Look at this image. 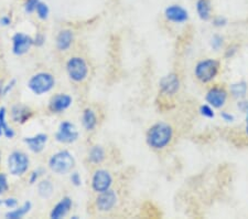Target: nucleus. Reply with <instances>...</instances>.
I'll use <instances>...</instances> for the list:
<instances>
[{
    "mask_svg": "<svg viewBox=\"0 0 248 219\" xmlns=\"http://www.w3.org/2000/svg\"><path fill=\"white\" fill-rule=\"evenodd\" d=\"M1 135H3V131H2L1 125H0V136H1Z\"/></svg>",
    "mask_w": 248,
    "mask_h": 219,
    "instance_id": "79ce46f5",
    "label": "nucleus"
},
{
    "mask_svg": "<svg viewBox=\"0 0 248 219\" xmlns=\"http://www.w3.org/2000/svg\"><path fill=\"white\" fill-rule=\"evenodd\" d=\"M35 11H37V15H38V17L40 19L46 20V19H47V17H49L50 9H49V7H47L46 3H45V2L40 1L38 3L37 9H35Z\"/></svg>",
    "mask_w": 248,
    "mask_h": 219,
    "instance_id": "a878e982",
    "label": "nucleus"
},
{
    "mask_svg": "<svg viewBox=\"0 0 248 219\" xmlns=\"http://www.w3.org/2000/svg\"><path fill=\"white\" fill-rule=\"evenodd\" d=\"M0 125L2 127L3 136L7 138H14L15 137V131L8 125L6 121V107H0Z\"/></svg>",
    "mask_w": 248,
    "mask_h": 219,
    "instance_id": "393cba45",
    "label": "nucleus"
},
{
    "mask_svg": "<svg viewBox=\"0 0 248 219\" xmlns=\"http://www.w3.org/2000/svg\"><path fill=\"white\" fill-rule=\"evenodd\" d=\"M74 35L71 30H62L60 31L57 37V48L60 51H66L69 50L72 43H73Z\"/></svg>",
    "mask_w": 248,
    "mask_h": 219,
    "instance_id": "a211bd4d",
    "label": "nucleus"
},
{
    "mask_svg": "<svg viewBox=\"0 0 248 219\" xmlns=\"http://www.w3.org/2000/svg\"><path fill=\"white\" fill-rule=\"evenodd\" d=\"M105 159V151L102 146L95 145L92 147L89 152V161L93 164H101Z\"/></svg>",
    "mask_w": 248,
    "mask_h": 219,
    "instance_id": "5701e85b",
    "label": "nucleus"
},
{
    "mask_svg": "<svg viewBox=\"0 0 248 219\" xmlns=\"http://www.w3.org/2000/svg\"><path fill=\"white\" fill-rule=\"evenodd\" d=\"M237 46H232V47H230L229 49H227L226 51H225V58L226 59H231V58H233L234 55L236 54V52H237Z\"/></svg>",
    "mask_w": 248,
    "mask_h": 219,
    "instance_id": "e433bc0d",
    "label": "nucleus"
},
{
    "mask_svg": "<svg viewBox=\"0 0 248 219\" xmlns=\"http://www.w3.org/2000/svg\"><path fill=\"white\" fill-rule=\"evenodd\" d=\"M75 166V159L69 151H60L49 159V167L52 172L59 175L70 173Z\"/></svg>",
    "mask_w": 248,
    "mask_h": 219,
    "instance_id": "f03ea898",
    "label": "nucleus"
},
{
    "mask_svg": "<svg viewBox=\"0 0 248 219\" xmlns=\"http://www.w3.org/2000/svg\"><path fill=\"white\" fill-rule=\"evenodd\" d=\"M116 202L117 195L111 189L98 193V196L96 197V207L99 212H109L116 206Z\"/></svg>",
    "mask_w": 248,
    "mask_h": 219,
    "instance_id": "9b49d317",
    "label": "nucleus"
},
{
    "mask_svg": "<svg viewBox=\"0 0 248 219\" xmlns=\"http://www.w3.org/2000/svg\"><path fill=\"white\" fill-rule=\"evenodd\" d=\"M197 13L200 19L203 21H209L212 18V5L210 0H198Z\"/></svg>",
    "mask_w": 248,
    "mask_h": 219,
    "instance_id": "6ab92c4d",
    "label": "nucleus"
},
{
    "mask_svg": "<svg viewBox=\"0 0 248 219\" xmlns=\"http://www.w3.org/2000/svg\"><path fill=\"white\" fill-rule=\"evenodd\" d=\"M246 134L248 135V124H247V126H246Z\"/></svg>",
    "mask_w": 248,
    "mask_h": 219,
    "instance_id": "c03bdc74",
    "label": "nucleus"
},
{
    "mask_svg": "<svg viewBox=\"0 0 248 219\" xmlns=\"http://www.w3.org/2000/svg\"><path fill=\"white\" fill-rule=\"evenodd\" d=\"M33 41H34V46L35 47H42L43 45H45V42H46L45 34H37V35H35L34 39H33Z\"/></svg>",
    "mask_w": 248,
    "mask_h": 219,
    "instance_id": "c9c22d12",
    "label": "nucleus"
},
{
    "mask_svg": "<svg viewBox=\"0 0 248 219\" xmlns=\"http://www.w3.org/2000/svg\"><path fill=\"white\" fill-rule=\"evenodd\" d=\"M66 72L72 81L82 82L87 78L89 67L84 59L73 57L66 62Z\"/></svg>",
    "mask_w": 248,
    "mask_h": 219,
    "instance_id": "39448f33",
    "label": "nucleus"
},
{
    "mask_svg": "<svg viewBox=\"0 0 248 219\" xmlns=\"http://www.w3.org/2000/svg\"><path fill=\"white\" fill-rule=\"evenodd\" d=\"M247 90H248L247 82L244 81V80L235 82L233 84L230 85V92L232 94V97L237 100H242L245 98L247 94Z\"/></svg>",
    "mask_w": 248,
    "mask_h": 219,
    "instance_id": "412c9836",
    "label": "nucleus"
},
{
    "mask_svg": "<svg viewBox=\"0 0 248 219\" xmlns=\"http://www.w3.org/2000/svg\"><path fill=\"white\" fill-rule=\"evenodd\" d=\"M23 142L26 143L30 151H32L33 153H41L45 150V146L47 142V135L40 133L34 135V136L23 138Z\"/></svg>",
    "mask_w": 248,
    "mask_h": 219,
    "instance_id": "dca6fc26",
    "label": "nucleus"
},
{
    "mask_svg": "<svg viewBox=\"0 0 248 219\" xmlns=\"http://www.w3.org/2000/svg\"><path fill=\"white\" fill-rule=\"evenodd\" d=\"M32 115H33V111L26 105L17 104L11 109V118H13L14 122L20 123V124H23V123L29 121Z\"/></svg>",
    "mask_w": 248,
    "mask_h": 219,
    "instance_id": "2eb2a0df",
    "label": "nucleus"
},
{
    "mask_svg": "<svg viewBox=\"0 0 248 219\" xmlns=\"http://www.w3.org/2000/svg\"><path fill=\"white\" fill-rule=\"evenodd\" d=\"M237 106L238 109L242 111V112L246 113L247 110H248V101H244V100H239L238 103H237Z\"/></svg>",
    "mask_w": 248,
    "mask_h": 219,
    "instance_id": "58836bf2",
    "label": "nucleus"
},
{
    "mask_svg": "<svg viewBox=\"0 0 248 219\" xmlns=\"http://www.w3.org/2000/svg\"><path fill=\"white\" fill-rule=\"evenodd\" d=\"M219 72V62L214 59H204L195 66L194 75L200 82L209 83L217 77Z\"/></svg>",
    "mask_w": 248,
    "mask_h": 219,
    "instance_id": "7ed1b4c3",
    "label": "nucleus"
},
{
    "mask_svg": "<svg viewBox=\"0 0 248 219\" xmlns=\"http://www.w3.org/2000/svg\"><path fill=\"white\" fill-rule=\"evenodd\" d=\"M17 84V80L13 79L10 82L7 83V85H3V91H2V97H6L8 95V93L11 92V90L14 89V87Z\"/></svg>",
    "mask_w": 248,
    "mask_h": 219,
    "instance_id": "2f4dec72",
    "label": "nucleus"
},
{
    "mask_svg": "<svg viewBox=\"0 0 248 219\" xmlns=\"http://www.w3.org/2000/svg\"><path fill=\"white\" fill-rule=\"evenodd\" d=\"M173 137V130L165 122H158L148 130L146 134V142L153 150L159 151L170 144Z\"/></svg>",
    "mask_w": 248,
    "mask_h": 219,
    "instance_id": "f257e3e1",
    "label": "nucleus"
},
{
    "mask_svg": "<svg viewBox=\"0 0 248 219\" xmlns=\"http://www.w3.org/2000/svg\"><path fill=\"white\" fill-rule=\"evenodd\" d=\"M221 118L224 119V121L229 122V123H232L235 119L233 114H231L229 112H225V111H223V112H221Z\"/></svg>",
    "mask_w": 248,
    "mask_h": 219,
    "instance_id": "4c0bfd02",
    "label": "nucleus"
},
{
    "mask_svg": "<svg viewBox=\"0 0 248 219\" xmlns=\"http://www.w3.org/2000/svg\"><path fill=\"white\" fill-rule=\"evenodd\" d=\"M55 85V79L53 75L47 72H39L32 75L28 81V87L31 92L37 95H42L50 92Z\"/></svg>",
    "mask_w": 248,
    "mask_h": 219,
    "instance_id": "20e7f679",
    "label": "nucleus"
},
{
    "mask_svg": "<svg viewBox=\"0 0 248 219\" xmlns=\"http://www.w3.org/2000/svg\"><path fill=\"white\" fill-rule=\"evenodd\" d=\"M160 92L166 95H174L180 89V80L175 73L167 74L160 79Z\"/></svg>",
    "mask_w": 248,
    "mask_h": 219,
    "instance_id": "f8f14e48",
    "label": "nucleus"
},
{
    "mask_svg": "<svg viewBox=\"0 0 248 219\" xmlns=\"http://www.w3.org/2000/svg\"><path fill=\"white\" fill-rule=\"evenodd\" d=\"M29 157L25 153L16 151L8 157V169L14 176H21L29 168Z\"/></svg>",
    "mask_w": 248,
    "mask_h": 219,
    "instance_id": "423d86ee",
    "label": "nucleus"
},
{
    "mask_svg": "<svg viewBox=\"0 0 248 219\" xmlns=\"http://www.w3.org/2000/svg\"><path fill=\"white\" fill-rule=\"evenodd\" d=\"M9 189V184H8L7 175L0 173V195L5 194Z\"/></svg>",
    "mask_w": 248,
    "mask_h": 219,
    "instance_id": "c85d7f7f",
    "label": "nucleus"
},
{
    "mask_svg": "<svg viewBox=\"0 0 248 219\" xmlns=\"http://www.w3.org/2000/svg\"><path fill=\"white\" fill-rule=\"evenodd\" d=\"M40 0H27L25 5V10L28 14L33 13V11H35V9H37V6Z\"/></svg>",
    "mask_w": 248,
    "mask_h": 219,
    "instance_id": "c756f323",
    "label": "nucleus"
},
{
    "mask_svg": "<svg viewBox=\"0 0 248 219\" xmlns=\"http://www.w3.org/2000/svg\"><path fill=\"white\" fill-rule=\"evenodd\" d=\"M165 17L170 22L185 23L189 20V13L181 6L172 5L166 8Z\"/></svg>",
    "mask_w": 248,
    "mask_h": 219,
    "instance_id": "ddd939ff",
    "label": "nucleus"
},
{
    "mask_svg": "<svg viewBox=\"0 0 248 219\" xmlns=\"http://www.w3.org/2000/svg\"><path fill=\"white\" fill-rule=\"evenodd\" d=\"M224 45V38L219 34H214L213 38L211 39V47L213 48V50L218 51Z\"/></svg>",
    "mask_w": 248,
    "mask_h": 219,
    "instance_id": "cd10ccee",
    "label": "nucleus"
},
{
    "mask_svg": "<svg viewBox=\"0 0 248 219\" xmlns=\"http://www.w3.org/2000/svg\"><path fill=\"white\" fill-rule=\"evenodd\" d=\"M200 114L206 118H214L215 113L213 107L210 104H203L200 106Z\"/></svg>",
    "mask_w": 248,
    "mask_h": 219,
    "instance_id": "bb28decb",
    "label": "nucleus"
},
{
    "mask_svg": "<svg viewBox=\"0 0 248 219\" xmlns=\"http://www.w3.org/2000/svg\"><path fill=\"white\" fill-rule=\"evenodd\" d=\"M72 207V199L70 197H63L51 210L50 217L52 219H60L66 216Z\"/></svg>",
    "mask_w": 248,
    "mask_h": 219,
    "instance_id": "f3484780",
    "label": "nucleus"
},
{
    "mask_svg": "<svg viewBox=\"0 0 248 219\" xmlns=\"http://www.w3.org/2000/svg\"><path fill=\"white\" fill-rule=\"evenodd\" d=\"M78 132L77 127L71 122H62L59 126L58 132L55 133V139L63 144H71V143L78 141Z\"/></svg>",
    "mask_w": 248,
    "mask_h": 219,
    "instance_id": "0eeeda50",
    "label": "nucleus"
},
{
    "mask_svg": "<svg viewBox=\"0 0 248 219\" xmlns=\"http://www.w3.org/2000/svg\"><path fill=\"white\" fill-rule=\"evenodd\" d=\"M70 179H71L72 184H73L74 186L78 187V186H81V185H82V178H81V176H79V174H78V172L72 173V174H71V177H70Z\"/></svg>",
    "mask_w": 248,
    "mask_h": 219,
    "instance_id": "72a5a7b5",
    "label": "nucleus"
},
{
    "mask_svg": "<svg viewBox=\"0 0 248 219\" xmlns=\"http://www.w3.org/2000/svg\"><path fill=\"white\" fill-rule=\"evenodd\" d=\"M113 184V177L105 169L96 170L92 178V188L96 193H102L105 190L110 189V186Z\"/></svg>",
    "mask_w": 248,
    "mask_h": 219,
    "instance_id": "1a4fd4ad",
    "label": "nucleus"
},
{
    "mask_svg": "<svg viewBox=\"0 0 248 219\" xmlns=\"http://www.w3.org/2000/svg\"><path fill=\"white\" fill-rule=\"evenodd\" d=\"M32 207V204L30 202H26L25 204H23L21 207H19V208H16L14 210H11V212L7 213L6 214V217L9 218V219H19V218H22L23 216H26V215L30 212Z\"/></svg>",
    "mask_w": 248,
    "mask_h": 219,
    "instance_id": "b1692460",
    "label": "nucleus"
},
{
    "mask_svg": "<svg viewBox=\"0 0 248 219\" xmlns=\"http://www.w3.org/2000/svg\"><path fill=\"white\" fill-rule=\"evenodd\" d=\"M54 190V186L49 179H43L38 184V194L43 199H47L52 196Z\"/></svg>",
    "mask_w": 248,
    "mask_h": 219,
    "instance_id": "4be33fe9",
    "label": "nucleus"
},
{
    "mask_svg": "<svg viewBox=\"0 0 248 219\" xmlns=\"http://www.w3.org/2000/svg\"><path fill=\"white\" fill-rule=\"evenodd\" d=\"M229 93L223 86H212L205 94V101L214 109H221L227 101Z\"/></svg>",
    "mask_w": 248,
    "mask_h": 219,
    "instance_id": "6e6552de",
    "label": "nucleus"
},
{
    "mask_svg": "<svg viewBox=\"0 0 248 219\" xmlns=\"http://www.w3.org/2000/svg\"><path fill=\"white\" fill-rule=\"evenodd\" d=\"M2 204L5 205L6 207H8V208L13 209V208H16V207H17L18 201L16 198H7V199H3Z\"/></svg>",
    "mask_w": 248,
    "mask_h": 219,
    "instance_id": "f704fd0d",
    "label": "nucleus"
},
{
    "mask_svg": "<svg viewBox=\"0 0 248 219\" xmlns=\"http://www.w3.org/2000/svg\"><path fill=\"white\" fill-rule=\"evenodd\" d=\"M213 23L214 27L217 28H222V27H225L227 25V19L225 17H222V16H217V17H214L213 18Z\"/></svg>",
    "mask_w": 248,
    "mask_h": 219,
    "instance_id": "7c9ffc66",
    "label": "nucleus"
},
{
    "mask_svg": "<svg viewBox=\"0 0 248 219\" xmlns=\"http://www.w3.org/2000/svg\"><path fill=\"white\" fill-rule=\"evenodd\" d=\"M73 100L69 94L58 93L52 97L49 102V110L53 113H62L69 109Z\"/></svg>",
    "mask_w": 248,
    "mask_h": 219,
    "instance_id": "4468645a",
    "label": "nucleus"
},
{
    "mask_svg": "<svg viewBox=\"0 0 248 219\" xmlns=\"http://www.w3.org/2000/svg\"><path fill=\"white\" fill-rule=\"evenodd\" d=\"M34 46L33 38L30 35L18 33L13 37V52L16 55H23Z\"/></svg>",
    "mask_w": 248,
    "mask_h": 219,
    "instance_id": "9d476101",
    "label": "nucleus"
},
{
    "mask_svg": "<svg viewBox=\"0 0 248 219\" xmlns=\"http://www.w3.org/2000/svg\"><path fill=\"white\" fill-rule=\"evenodd\" d=\"M82 124L87 131H93L97 125V117L92 109H85L82 115Z\"/></svg>",
    "mask_w": 248,
    "mask_h": 219,
    "instance_id": "aec40b11",
    "label": "nucleus"
},
{
    "mask_svg": "<svg viewBox=\"0 0 248 219\" xmlns=\"http://www.w3.org/2000/svg\"><path fill=\"white\" fill-rule=\"evenodd\" d=\"M42 173H43V170H42L41 168H39V169H37V170H33V172L31 173L30 178H29V183H30V184H31V185H32V184H35V183L38 182L39 177L42 175Z\"/></svg>",
    "mask_w": 248,
    "mask_h": 219,
    "instance_id": "473e14b6",
    "label": "nucleus"
},
{
    "mask_svg": "<svg viewBox=\"0 0 248 219\" xmlns=\"http://www.w3.org/2000/svg\"><path fill=\"white\" fill-rule=\"evenodd\" d=\"M0 23L2 26H9L11 23V18L8 17V16H3V17L0 19Z\"/></svg>",
    "mask_w": 248,
    "mask_h": 219,
    "instance_id": "ea45409f",
    "label": "nucleus"
},
{
    "mask_svg": "<svg viewBox=\"0 0 248 219\" xmlns=\"http://www.w3.org/2000/svg\"><path fill=\"white\" fill-rule=\"evenodd\" d=\"M246 123L248 124V110H247V112H246Z\"/></svg>",
    "mask_w": 248,
    "mask_h": 219,
    "instance_id": "37998d69",
    "label": "nucleus"
},
{
    "mask_svg": "<svg viewBox=\"0 0 248 219\" xmlns=\"http://www.w3.org/2000/svg\"><path fill=\"white\" fill-rule=\"evenodd\" d=\"M2 91H3V85H2V82L0 81V98L2 97Z\"/></svg>",
    "mask_w": 248,
    "mask_h": 219,
    "instance_id": "a19ab883",
    "label": "nucleus"
}]
</instances>
